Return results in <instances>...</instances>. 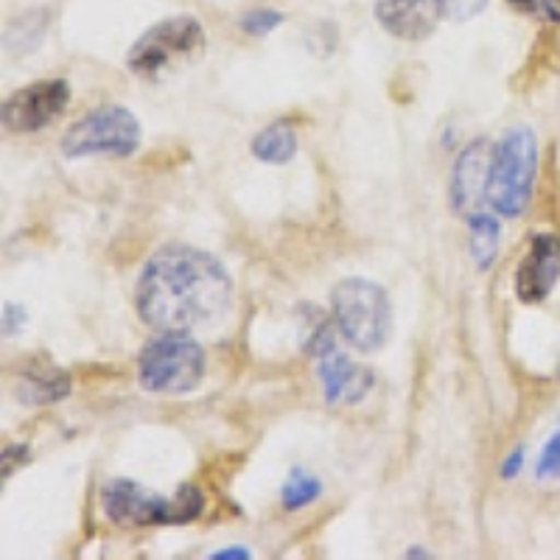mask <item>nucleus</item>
<instances>
[{
    "instance_id": "39448f33",
    "label": "nucleus",
    "mask_w": 560,
    "mask_h": 560,
    "mask_svg": "<svg viewBox=\"0 0 560 560\" xmlns=\"http://www.w3.org/2000/svg\"><path fill=\"white\" fill-rule=\"evenodd\" d=\"M205 378V350L179 331H160L140 350L138 384L152 395H183Z\"/></svg>"
},
{
    "instance_id": "0eeeda50",
    "label": "nucleus",
    "mask_w": 560,
    "mask_h": 560,
    "mask_svg": "<svg viewBox=\"0 0 560 560\" xmlns=\"http://www.w3.org/2000/svg\"><path fill=\"white\" fill-rule=\"evenodd\" d=\"M59 147L70 160L98 158V154L129 158L140 147V124L121 104H104V107L90 109L77 124H70Z\"/></svg>"
},
{
    "instance_id": "f257e3e1",
    "label": "nucleus",
    "mask_w": 560,
    "mask_h": 560,
    "mask_svg": "<svg viewBox=\"0 0 560 560\" xmlns=\"http://www.w3.org/2000/svg\"><path fill=\"white\" fill-rule=\"evenodd\" d=\"M233 280L217 255L188 244H166L140 269L138 317L154 331L191 334L230 308Z\"/></svg>"
},
{
    "instance_id": "f8f14e48",
    "label": "nucleus",
    "mask_w": 560,
    "mask_h": 560,
    "mask_svg": "<svg viewBox=\"0 0 560 560\" xmlns=\"http://www.w3.org/2000/svg\"><path fill=\"white\" fill-rule=\"evenodd\" d=\"M319 357H323V362H319V378H323L325 398H328V401L337 404L339 398H345V401L357 404L370 393L373 376H370L364 368L350 364L348 359L334 348V342H328V348L319 350Z\"/></svg>"
},
{
    "instance_id": "4468645a",
    "label": "nucleus",
    "mask_w": 560,
    "mask_h": 560,
    "mask_svg": "<svg viewBox=\"0 0 560 560\" xmlns=\"http://www.w3.org/2000/svg\"><path fill=\"white\" fill-rule=\"evenodd\" d=\"M499 244H502V230H499V219L493 213L477 210L474 217H468V247H471L474 267L479 272H488L497 264Z\"/></svg>"
},
{
    "instance_id": "6ab92c4d",
    "label": "nucleus",
    "mask_w": 560,
    "mask_h": 560,
    "mask_svg": "<svg viewBox=\"0 0 560 560\" xmlns=\"http://www.w3.org/2000/svg\"><path fill=\"white\" fill-rule=\"evenodd\" d=\"M488 0H438V9H440V18L443 20H468L474 14H479L485 9Z\"/></svg>"
},
{
    "instance_id": "a211bd4d",
    "label": "nucleus",
    "mask_w": 560,
    "mask_h": 560,
    "mask_svg": "<svg viewBox=\"0 0 560 560\" xmlns=\"http://www.w3.org/2000/svg\"><path fill=\"white\" fill-rule=\"evenodd\" d=\"M283 23V14L275 12V9H258V12H249L247 18L242 20V28L253 37H264V34L275 32V28Z\"/></svg>"
},
{
    "instance_id": "ddd939ff",
    "label": "nucleus",
    "mask_w": 560,
    "mask_h": 560,
    "mask_svg": "<svg viewBox=\"0 0 560 560\" xmlns=\"http://www.w3.org/2000/svg\"><path fill=\"white\" fill-rule=\"evenodd\" d=\"M249 152L255 160L269 163V166H287L298 154V132L287 121H275L264 127L249 143Z\"/></svg>"
},
{
    "instance_id": "2eb2a0df",
    "label": "nucleus",
    "mask_w": 560,
    "mask_h": 560,
    "mask_svg": "<svg viewBox=\"0 0 560 560\" xmlns=\"http://www.w3.org/2000/svg\"><path fill=\"white\" fill-rule=\"evenodd\" d=\"M70 393V378L65 376L62 370L51 368L48 373H34V376L23 378L20 384V398L26 404H54L62 401L65 395Z\"/></svg>"
},
{
    "instance_id": "9d476101",
    "label": "nucleus",
    "mask_w": 560,
    "mask_h": 560,
    "mask_svg": "<svg viewBox=\"0 0 560 560\" xmlns=\"http://www.w3.org/2000/svg\"><path fill=\"white\" fill-rule=\"evenodd\" d=\"M490 143L485 138H477L474 143L459 152L457 163L452 172V208L459 217H474L477 210H482L485 202V183H488V166H490Z\"/></svg>"
},
{
    "instance_id": "6e6552de",
    "label": "nucleus",
    "mask_w": 560,
    "mask_h": 560,
    "mask_svg": "<svg viewBox=\"0 0 560 560\" xmlns=\"http://www.w3.org/2000/svg\"><path fill=\"white\" fill-rule=\"evenodd\" d=\"M70 104V84L65 79H43L14 90L0 107L3 127L14 135L39 132L51 127Z\"/></svg>"
},
{
    "instance_id": "1a4fd4ad",
    "label": "nucleus",
    "mask_w": 560,
    "mask_h": 560,
    "mask_svg": "<svg viewBox=\"0 0 560 560\" xmlns=\"http://www.w3.org/2000/svg\"><path fill=\"white\" fill-rule=\"evenodd\" d=\"M560 280V236L535 233L516 269V298L527 306H538L555 292Z\"/></svg>"
},
{
    "instance_id": "412c9836",
    "label": "nucleus",
    "mask_w": 560,
    "mask_h": 560,
    "mask_svg": "<svg viewBox=\"0 0 560 560\" xmlns=\"http://www.w3.org/2000/svg\"><path fill=\"white\" fill-rule=\"evenodd\" d=\"M518 468H522V452H513L508 457V463L502 465V477L504 479H513L518 474Z\"/></svg>"
},
{
    "instance_id": "f03ea898",
    "label": "nucleus",
    "mask_w": 560,
    "mask_h": 560,
    "mask_svg": "<svg viewBox=\"0 0 560 560\" xmlns=\"http://www.w3.org/2000/svg\"><path fill=\"white\" fill-rule=\"evenodd\" d=\"M535 174H538V140L524 124L508 129L490 149L485 202L497 217L518 219L533 199Z\"/></svg>"
},
{
    "instance_id": "423d86ee",
    "label": "nucleus",
    "mask_w": 560,
    "mask_h": 560,
    "mask_svg": "<svg viewBox=\"0 0 560 560\" xmlns=\"http://www.w3.org/2000/svg\"><path fill=\"white\" fill-rule=\"evenodd\" d=\"M205 54V28L194 18H168L149 28L129 51L127 65L140 79H163L191 68Z\"/></svg>"
},
{
    "instance_id": "aec40b11",
    "label": "nucleus",
    "mask_w": 560,
    "mask_h": 560,
    "mask_svg": "<svg viewBox=\"0 0 560 560\" xmlns=\"http://www.w3.org/2000/svg\"><path fill=\"white\" fill-rule=\"evenodd\" d=\"M538 477H560V432H555L544 446L541 459H538Z\"/></svg>"
},
{
    "instance_id": "7ed1b4c3",
    "label": "nucleus",
    "mask_w": 560,
    "mask_h": 560,
    "mask_svg": "<svg viewBox=\"0 0 560 560\" xmlns=\"http://www.w3.org/2000/svg\"><path fill=\"white\" fill-rule=\"evenodd\" d=\"M331 314L350 348L373 353L393 337V303L378 283L368 278H345L331 292Z\"/></svg>"
},
{
    "instance_id": "dca6fc26",
    "label": "nucleus",
    "mask_w": 560,
    "mask_h": 560,
    "mask_svg": "<svg viewBox=\"0 0 560 560\" xmlns=\"http://www.w3.org/2000/svg\"><path fill=\"white\" fill-rule=\"evenodd\" d=\"M319 493H323V485H319V479L312 477L308 471H300V468H294V471L289 474L283 490H280V502H283V508L287 510H303V508H308L312 502H317Z\"/></svg>"
},
{
    "instance_id": "20e7f679",
    "label": "nucleus",
    "mask_w": 560,
    "mask_h": 560,
    "mask_svg": "<svg viewBox=\"0 0 560 560\" xmlns=\"http://www.w3.org/2000/svg\"><path fill=\"white\" fill-rule=\"evenodd\" d=\"M205 499L197 488L185 485L177 497L166 499L147 490L135 479H113L102 490L104 516L118 527H152V524H188L202 513Z\"/></svg>"
},
{
    "instance_id": "f3484780",
    "label": "nucleus",
    "mask_w": 560,
    "mask_h": 560,
    "mask_svg": "<svg viewBox=\"0 0 560 560\" xmlns=\"http://www.w3.org/2000/svg\"><path fill=\"white\" fill-rule=\"evenodd\" d=\"M510 7L544 23H560V0H510Z\"/></svg>"
},
{
    "instance_id": "4be33fe9",
    "label": "nucleus",
    "mask_w": 560,
    "mask_h": 560,
    "mask_svg": "<svg viewBox=\"0 0 560 560\" xmlns=\"http://www.w3.org/2000/svg\"><path fill=\"white\" fill-rule=\"evenodd\" d=\"M213 558H217V560H222V558H249V552H244V549H242V552H233V549H230V552H217Z\"/></svg>"
},
{
    "instance_id": "9b49d317",
    "label": "nucleus",
    "mask_w": 560,
    "mask_h": 560,
    "mask_svg": "<svg viewBox=\"0 0 560 560\" xmlns=\"http://www.w3.org/2000/svg\"><path fill=\"white\" fill-rule=\"evenodd\" d=\"M376 18L393 37L427 39L438 28V0H382Z\"/></svg>"
}]
</instances>
